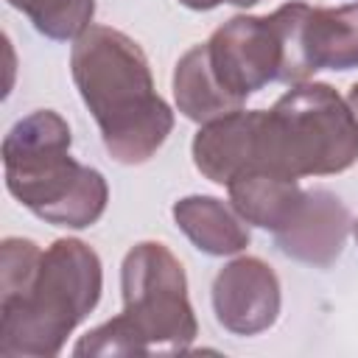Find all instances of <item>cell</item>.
Segmentation results:
<instances>
[{"label": "cell", "instance_id": "cell-12", "mask_svg": "<svg viewBox=\"0 0 358 358\" xmlns=\"http://www.w3.org/2000/svg\"><path fill=\"white\" fill-rule=\"evenodd\" d=\"M173 221L207 255H235L246 249L249 229L243 218L213 196H187L173 204Z\"/></svg>", "mask_w": 358, "mask_h": 358}, {"label": "cell", "instance_id": "cell-15", "mask_svg": "<svg viewBox=\"0 0 358 358\" xmlns=\"http://www.w3.org/2000/svg\"><path fill=\"white\" fill-rule=\"evenodd\" d=\"M182 6H187V8H193V11H207V8H215V6H221V3H232V6H255V3H260V0H179Z\"/></svg>", "mask_w": 358, "mask_h": 358}, {"label": "cell", "instance_id": "cell-13", "mask_svg": "<svg viewBox=\"0 0 358 358\" xmlns=\"http://www.w3.org/2000/svg\"><path fill=\"white\" fill-rule=\"evenodd\" d=\"M173 98L179 112L187 120L196 123H207L215 120L221 115H229L235 109H241V103H235L221 84L215 81L210 62H207V48L204 45H193L173 70Z\"/></svg>", "mask_w": 358, "mask_h": 358}, {"label": "cell", "instance_id": "cell-6", "mask_svg": "<svg viewBox=\"0 0 358 358\" xmlns=\"http://www.w3.org/2000/svg\"><path fill=\"white\" fill-rule=\"evenodd\" d=\"M282 34V84H302L316 70L358 67V3L313 8L285 3L274 11Z\"/></svg>", "mask_w": 358, "mask_h": 358}, {"label": "cell", "instance_id": "cell-1", "mask_svg": "<svg viewBox=\"0 0 358 358\" xmlns=\"http://www.w3.org/2000/svg\"><path fill=\"white\" fill-rule=\"evenodd\" d=\"M70 67L106 151L123 165L151 159L173 129V112L154 90L143 48L123 31L90 25L76 36Z\"/></svg>", "mask_w": 358, "mask_h": 358}, {"label": "cell", "instance_id": "cell-2", "mask_svg": "<svg viewBox=\"0 0 358 358\" xmlns=\"http://www.w3.org/2000/svg\"><path fill=\"white\" fill-rule=\"evenodd\" d=\"M101 260L76 241L48 246L34 274L0 291V358H50L101 299Z\"/></svg>", "mask_w": 358, "mask_h": 358}, {"label": "cell", "instance_id": "cell-8", "mask_svg": "<svg viewBox=\"0 0 358 358\" xmlns=\"http://www.w3.org/2000/svg\"><path fill=\"white\" fill-rule=\"evenodd\" d=\"M213 308L224 330L235 336L263 333L280 316V280L263 260L238 257L215 274Z\"/></svg>", "mask_w": 358, "mask_h": 358}, {"label": "cell", "instance_id": "cell-5", "mask_svg": "<svg viewBox=\"0 0 358 358\" xmlns=\"http://www.w3.org/2000/svg\"><path fill=\"white\" fill-rule=\"evenodd\" d=\"M257 159L291 179L341 173L358 159V120L333 87L299 84L263 112Z\"/></svg>", "mask_w": 358, "mask_h": 358}, {"label": "cell", "instance_id": "cell-14", "mask_svg": "<svg viewBox=\"0 0 358 358\" xmlns=\"http://www.w3.org/2000/svg\"><path fill=\"white\" fill-rule=\"evenodd\" d=\"M50 39H73L90 28L95 0H8Z\"/></svg>", "mask_w": 358, "mask_h": 358}, {"label": "cell", "instance_id": "cell-9", "mask_svg": "<svg viewBox=\"0 0 358 358\" xmlns=\"http://www.w3.org/2000/svg\"><path fill=\"white\" fill-rule=\"evenodd\" d=\"M350 232V213L330 190H308L291 221L274 232L282 255L327 268L344 249Z\"/></svg>", "mask_w": 358, "mask_h": 358}, {"label": "cell", "instance_id": "cell-17", "mask_svg": "<svg viewBox=\"0 0 358 358\" xmlns=\"http://www.w3.org/2000/svg\"><path fill=\"white\" fill-rule=\"evenodd\" d=\"M352 232H355V241H358V221L352 224Z\"/></svg>", "mask_w": 358, "mask_h": 358}, {"label": "cell", "instance_id": "cell-3", "mask_svg": "<svg viewBox=\"0 0 358 358\" xmlns=\"http://www.w3.org/2000/svg\"><path fill=\"white\" fill-rule=\"evenodd\" d=\"M6 187L56 227H92L106 210V179L70 157V126L50 109L17 120L3 140Z\"/></svg>", "mask_w": 358, "mask_h": 358}, {"label": "cell", "instance_id": "cell-7", "mask_svg": "<svg viewBox=\"0 0 358 358\" xmlns=\"http://www.w3.org/2000/svg\"><path fill=\"white\" fill-rule=\"evenodd\" d=\"M204 48L215 81L235 103L282 76V34L274 14L232 17L215 28Z\"/></svg>", "mask_w": 358, "mask_h": 358}, {"label": "cell", "instance_id": "cell-4", "mask_svg": "<svg viewBox=\"0 0 358 358\" xmlns=\"http://www.w3.org/2000/svg\"><path fill=\"white\" fill-rule=\"evenodd\" d=\"M123 313L90 330L76 355H148L151 350L185 352L196 338L182 263L165 243H137L120 268Z\"/></svg>", "mask_w": 358, "mask_h": 358}, {"label": "cell", "instance_id": "cell-10", "mask_svg": "<svg viewBox=\"0 0 358 358\" xmlns=\"http://www.w3.org/2000/svg\"><path fill=\"white\" fill-rule=\"evenodd\" d=\"M263 109H235L207 120L193 137V162L215 185H229L246 171L260 168L257 137Z\"/></svg>", "mask_w": 358, "mask_h": 358}, {"label": "cell", "instance_id": "cell-16", "mask_svg": "<svg viewBox=\"0 0 358 358\" xmlns=\"http://www.w3.org/2000/svg\"><path fill=\"white\" fill-rule=\"evenodd\" d=\"M347 103H350V109H352V115H355V120H358V81L350 87V95H347Z\"/></svg>", "mask_w": 358, "mask_h": 358}, {"label": "cell", "instance_id": "cell-11", "mask_svg": "<svg viewBox=\"0 0 358 358\" xmlns=\"http://www.w3.org/2000/svg\"><path fill=\"white\" fill-rule=\"evenodd\" d=\"M229 187V201L235 207V213L255 227L263 229H282L291 215L296 213L305 190L296 185V179L291 176H280L263 168L246 171L243 176H238L235 182L227 185Z\"/></svg>", "mask_w": 358, "mask_h": 358}]
</instances>
